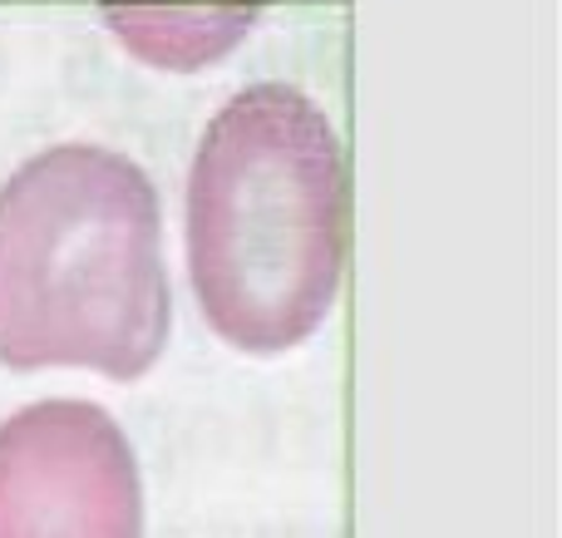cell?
Instances as JSON below:
<instances>
[{"label": "cell", "mask_w": 562, "mask_h": 538, "mask_svg": "<svg viewBox=\"0 0 562 538\" xmlns=\"http://www.w3.org/2000/svg\"><path fill=\"white\" fill-rule=\"evenodd\" d=\"M0 538H144L128 435L89 401H35L0 421Z\"/></svg>", "instance_id": "cell-3"}, {"label": "cell", "mask_w": 562, "mask_h": 538, "mask_svg": "<svg viewBox=\"0 0 562 538\" xmlns=\"http://www.w3.org/2000/svg\"><path fill=\"white\" fill-rule=\"evenodd\" d=\"M350 247L346 148L291 85L233 94L188 173V277L207 326L247 356L321 332Z\"/></svg>", "instance_id": "cell-1"}, {"label": "cell", "mask_w": 562, "mask_h": 538, "mask_svg": "<svg viewBox=\"0 0 562 538\" xmlns=\"http://www.w3.org/2000/svg\"><path fill=\"white\" fill-rule=\"evenodd\" d=\"M173 326L164 213L104 144H55L0 183V366L138 381Z\"/></svg>", "instance_id": "cell-2"}]
</instances>
